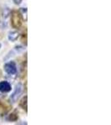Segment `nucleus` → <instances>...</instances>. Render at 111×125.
<instances>
[{"label":"nucleus","instance_id":"20e7f679","mask_svg":"<svg viewBox=\"0 0 111 125\" xmlns=\"http://www.w3.org/2000/svg\"><path fill=\"white\" fill-rule=\"evenodd\" d=\"M11 109V105L6 101L0 100V116H4Z\"/></svg>","mask_w":111,"mask_h":125},{"label":"nucleus","instance_id":"423d86ee","mask_svg":"<svg viewBox=\"0 0 111 125\" xmlns=\"http://www.w3.org/2000/svg\"><path fill=\"white\" fill-rule=\"evenodd\" d=\"M19 37V33L17 31H12L9 32V35H8V39L9 41L11 42H14L18 39V38Z\"/></svg>","mask_w":111,"mask_h":125},{"label":"nucleus","instance_id":"6e6552de","mask_svg":"<svg viewBox=\"0 0 111 125\" xmlns=\"http://www.w3.org/2000/svg\"><path fill=\"white\" fill-rule=\"evenodd\" d=\"M19 13H20V14H21L22 17H23V19H24V20L26 21V20H27V9L22 8V9H20Z\"/></svg>","mask_w":111,"mask_h":125},{"label":"nucleus","instance_id":"9d476101","mask_svg":"<svg viewBox=\"0 0 111 125\" xmlns=\"http://www.w3.org/2000/svg\"><path fill=\"white\" fill-rule=\"evenodd\" d=\"M15 49L17 50L18 52H22V51H23L24 48H23V47H21V46H16V47H15Z\"/></svg>","mask_w":111,"mask_h":125},{"label":"nucleus","instance_id":"0eeeda50","mask_svg":"<svg viewBox=\"0 0 111 125\" xmlns=\"http://www.w3.org/2000/svg\"><path fill=\"white\" fill-rule=\"evenodd\" d=\"M27 99H28V97L27 96H25V97H23V98H22V100H21V102H20V104H19V105L20 107H21L22 108H23L24 110L27 112Z\"/></svg>","mask_w":111,"mask_h":125},{"label":"nucleus","instance_id":"9b49d317","mask_svg":"<svg viewBox=\"0 0 111 125\" xmlns=\"http://www.w3.org/2000/svg\"><path fill=\"white\" fill-rule=\"evenodd\" d=\"M13 2H14L15 4H20L22 2V0H13Z\"/></svg>","mask_w":111,"mask_h":125},{"label":"nucleus","instance_id":"f257e3e1","mask_svg":"<svg viewBox=\"0 0 111 125\" xmlns=\"http://www.w3.org/2000/svg\"><path fill=\"white\" fill-rule=\"evenodd\" d=\"M23 20H22V16L20 14L19 11L13 10L11 13V24L13 28L14 29H19L22 25Z\"/></svg>","mask_w":111,"mask_h":125},{"label":"nucleus","instance_id":"f8f14e48","mask_svg":"<svg viewBox=\"0 0 111 125\" xmlns=\"http://www.w3.org/2000/svg\"><path fill=\"white\" fill-rule=\"evenodd\" d=\"M1 47H2V44H1V43H0V48H1Z\"/></svg>","mask_w":111,"mask_h":125},{"label":"nucleus","instance_id":"1a4fd4ad","mask_svg":"<svg viewBox=\"0 0 111 125\" xmlns=\"http://www.w3.org/2000/svg\"><path fill=\"white\" fill-rule=\"evenodd\" d=\"M14 116H18V114H16L15 113H13V114H11L9 117V120H12V121H15L17 120L18 118H14Z\"/></svg>","mask_w":111,"mask_h":125},{"label":"nucleus","instance_id":"39448f33","mask_svg":"<svg viewBox=\"0 0 111 125\" xmlns=\"http://www.w3.org/2000/svg\"><path fill=\"white\" fill-rule=\"evenodd\" d=\"M12 87L11 84L7 81H2L0 82V92L6 94V93H9L11 91Z\"/></svg>","mask_w":111,"mask_h":125},{"label":"nucleus","instance_id":"7ed1b4c3","mask_svg":"<svg viewBox=\"0 0 111 125\" xmlns=\"http://www.w3.org/2000/svg\"><path fill=\"white\" fill-rule=\"evenodd\" d=\"M4 70L8 74L13 75L17 73V66L14 62H9L4 64Z\"/></svg>","mask_w":111,"mask_h":125},{"label":"nucleus","instance_id":"f03ea898","mask_svg":"<svg viewBox=\"0 0 111 125\" xmlns=\"http://www.w3.org/2000/svg\"><path fill=\"white\" fill-rule=\"evenodd\" d=\"M22 92H23V85L21 83H18L14 88V91L13 92V94H11V97H10L11 101L13 103H15L17 101L19 97L21 95Z\"/></svg>","mask_w":111,"mask_h":125}]
</instances>
